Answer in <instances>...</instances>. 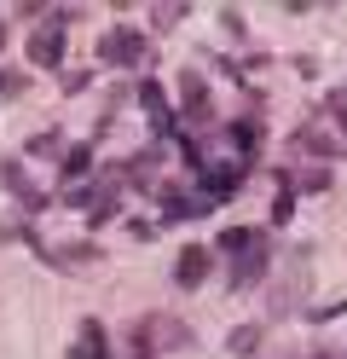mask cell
Wrapping results in <instances>:
<instances>
[{"label":"cell","instance_id":"cell-1","mask_svg":"<svg viewBox=\"0 0 347 359\" xmlns=\"http://www.w3.org/2000/svg\"><path fill=\"white\" fill-rule=\"evenodd\" d=\"M156 348H191V330H185L179 319H162V313H156V319H139L133 325V353L151 359Z\"/></svg>","mask_w":347,"mask_h":359},{"label":"cell","instance_id":"cell-2","mask_svg":"<svg viewBox=\"0 0 347 359\" xmlns=\"http://www.w3.org/2000/svg\"><path fill=\"white\" fill-rule=\"evenodd\" d=\"M99 58L116 64V70H133V64L151 58V35L145 29H104L99 35Z\"/></svg>","mask_w":347,"mask_h":359},{"label":"cell","instance_id":"cell-3","mask_svg":"<svg viewBox=\"0 0 347 359\" xmlns=\"http://www.w3.org/2000/svg\"><path fill=\"white\" fill-rule=\"evenodd\" d=\"M243 180H249V163H215V168H197V197L220 203V197H231Z\"/></svg>","mask_w":347,"mask_h":359},{"label":"cell","instance_id":"cell-4","mask_svg":"<svg viewBox=\"0 0 347 359\" xmlns=\"http://www.w3.org/2000/svg\"><path fill=\"white\" fill-rule=\"evenodd\" d=\"M29 64H35V70H58V64H64V29L58 24L29 29Z\"/></svg>","mask_w":347,"mask_h":359},{"label":"cell","instance_id":"cell-5","mask_svg":"<svg viewBox=\"0 0 347 359\" xmlns=\"http://www.w3.org/2000/svg\"><path fill=\"white\" fill-rule=\"evenodd\" d=\"M208 266H215V255L203 250V243H191V250H179V266H174V284L179 290H197L208 278Z\"/></svg>","mask_w":347,"mask_h":359},{"label":"cell","instance_id":"cell-6","mask_svg":"<svg viewBox=\"0 0 347 359\" xmlns=\"http://www.w3.org/2000/svg\"><path fill=\"white\" fill-rule=\"evenodd\" d=\"M266 261H272V255H266V243L254 238L249 250H243V261L231 266V290H249V284H261V278H266Z\"/></svg>","mask_w":347,"mask_h":359},{"label":"cell","instance_id":"cell-7","mask_svg":"<svg viewBox=\"0 0 347 359\" xmlns=\"http://www.w3.org/2000/svg\"><path fill=\"white\" fill-rule=\"evenodd\" d=\"M0 180H6V191H12V197H18V203L29 209V215L41 209V191L29 186V174H23V163H0Z\"/></svg>","mask_w":347,"mask_h":359},{"label":"cell","instance_id":"cell-8","mask_svg":"<svg viewBox=\"0 0 347 359\" xmlns=\"http://www.w3.org/2000/svg\"><path fill=\"white\" fill-rule=\"evenodd\" d=\"M139 104H145V116H151V128H156V133H168V128H174V116H168V93H162L156 81L139 87Z\"/></svg>","mask_w":347,"mask_h":359},{"label":"cell","instance_id":"cell-9","mask_svg":"<svg viewBox=\"0 0 347 359\" xmlns=\"http://www.w3.org/2000/svg\"><path fill=\"white\" fill-rule=\"evenodd\" d=\"M295 145L313 151V156H341V133H330V128H301Z\"/></svg>","mask_w":347,"mask_h":359},{"label":"cell","instance_id":"cell-10","mask_svg":"<svg viewBox=\"0 0 347 359\" xmlns=\"http://www.w3.org/2000/svg\"><path fill=\"white\" fill-rule=\"evenodd\" d=\"M69 186H81V180L93 174V145H64V168H58Z\"/></svg>","mask_w":347,"mask_h":359},{"label":"cell","instance_id":"cell-11","mask_svg":"<svg viewBox=\"0 0 347 359\" xmlns=\"http://www.w3.org/2000/svg\"><path fill=\"white\" fill-rule=\"evenodd\" d=\"M69 359H104V330H99V319H87V325H81V336H76V348H69Z\"/></svg>","mask_w":347,"mask_h":359},{"label":"cell","instance_id":"cell-12","mask_svg":"<svg viewBox=\"0 0 347 359\" xmlns=\"http://www.w3.org/2000/svg\"><path fill=\"white\" fill-rule=\"evenodd\" d=\"M301 296H307V273H295V284H284L272 296V319H290V313L301 307Z\"/></svg>","mask_w":347,"mask_h":359},{"label":"cell","instance_id":"cell-13","mask_svg":"<svg viewBox=\"0 0 347 359\" xmlns=\"http://www.w3.org/2000/svg\"><path fill=\"white\" fill-rule=\"evenodd\" d=\"M46 261L53 266H87V261H99V250L93 243H58V250H46Z\"/></svg>","mask_w":347,"mask_h":359},{"label":"cell","instance_id":"cell-14","mask_svg":"<svg viewBox=\"0 0 347 359\" xmlns=\"http://www.w3.org/2000/svg\"><path fill=\"white\" fill-rule=\"evenodd\" d=\"M231 353H238V359H249L254 348H261V325H238V330H231V342H226Z\"/></svg>","mask_w":347,"mask_h":359},{"label":"cell","instance_id":"cell-15","mask_svg":"<svg viewBox=\"0 0 347 359\" xmlns=\"http://www.w3.org/2000/svg\"><path fill=\"white\" fill-rule=\"evenodd\" d=\"M231 145H238V151H254V145H261V122H254V116L231 122Z\"/></svg>","mask_w":347,"mask_h":359},{"label":"cell","instance_id":"cell-16","mask_svg":"<svg viewBox=\"0 0 347 359\" xmlns=\"http://www.w3.org/2000/svg\"><path fill=\"white\" fill-rule=\"evenodd\" d=\"M174 24H185V6H179V0H168V6H151V29H174Z\"/></svg>","mask_w":347,"mask_h":359},{"label":"cell","instance_id":"cell-17","mask_svg":"<svg viewBox=\"0 0 347 359\" xmlns=\"http://www.w3.org/2000/svg\"><path fill=\"white\" fill-rule=\"evenodd\" d=\"M254 238H261V232H243V226H226V232H220V250H226V255H243V250H249Z\"/></svg>","mask_w":347,"mask_h":359},{"label":"cell","instance_id":"cell-18","mask_svg":"<svg viewBox=\"0 0 347 359\" xmlns=\"http://www.w3.org/2000/svg\"><path fill=\"white\" fill-rule=\"evenodd\" d=\"M58 197H64L69 209H93V197H99V191H87V186H64Z\"/></svg>","mask_w":347,"mask_h":359},{"label":"cell","instance_id":"cell-19","mask_svg":"<svg viewBox=\"0 0 347 359\" xmlns=\"http://www.w3.org/2000/svg\"><path fill=\"white\" fill-rule=\"evenodd\" d=\"M29 151H35V156H58V151H64V140H58V133H35Z\"/></svg>","mask_w":347,"mask_h":359},{"label":"cell","instance_id":"cell-20","mask_svg":"<svg viewBox=\"0 0 347 359\" xmlns=\"http://www.w3.org/2000/svg\"><path fill=\"white\" fill-rule=\"evenodd\" d=\"M295 186H301V191H324V186H330V168H307Z\"/></svg>","mask_w":347,"mask_h":359},{"label":"cell","instance_id":"cell-21","mask_svg":"<svg viewBox=\"0 0 347 359\" xmlns=\"http://www.w3.org/2000/svg\"><path fill=\"white\" fill-rule=\"evenodd\" d=\"M23 87H29L23 76H0V99H12V93H23Z\"/></svg>","mask_w":347,"mask_h":359},{"label":"cell","instance_id":"cell-22","mask_svg":"<svg viewBox=\"0 0 347 359\" xmlns=\"http://www.w3.org/2000/svg\"><path fill=\"white\" fill-rule=\"evenodd\" d=\"M307 359H336V353L330 348H307Z\"/></svg>","mask_w":347,"mask_h":359},{"label":"cell","instance_id":"cell-23","mask_svg":"<svg viewBox=\"0 0 347 359\" xmlns=\"http://www.w3.org/2000/svg\"><path fill=\"white\" fill-rule=\"evenodd\" d=\"M341 140H347V133H341Z\"/></svg>","mask_w":347,"mask_h":359}]
</instances>
